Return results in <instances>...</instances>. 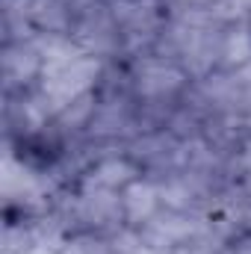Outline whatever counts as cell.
<instances>
[{
	"label": "cell",
	"instance_id": "1",
	"mask_svg": "<svg viewBox=\"0 0 251 254\" xmlns=\"http://www.w3.org/2000/svg\"><path fill=\"white\" fill-rule=\"evenodd\" d=\"M192 77L184 65L160 51H148L142 57H133L127 71V92L136 98V104H157L172 107L189 89Z\"/></svg>",
	"mask_w": 251,
	"mask_h": 254
},
{
	"label": "cell",
	"instance_id": "2",
	"mask_svg": "<svg viewBox=\"0 0 251 254\" xmlns=\"http://www.w3.org/2000/svg\"><path fill=\"white\" fill-rule=\"evenodd\" d=\"M71 39L92 57H116L122 54V30L119 24L113 21L110 9H107V0L98 3L95 9L83 12L74 18V30H71Z\"/></svg>",
	"mask_w": 251,
	"mask_h": 254
},
{
	"label": "cell",
	"instance_id": "3",
	"mask_svg": "<svg viewBox=\"0 0 251 254\" xmlns=\"http://www.w3.org/2000/svg\"><path fill=\"white\" fill-rule=\"evenodd\" d=\"M42 68H45V57H42L36 39L3 45V51H0L3 95H15V92H27L33 86H39Z\"/></svg>",
	"mask_w": 251,
	"mask_h": 254
},
{
	"label": "cell",
	"instance_id": "4",
	"mask_svg": "<svg viewBox=\"0 0 251 254\" xmlns=\"http://www.w3.org/2000/svg\"><path fill=\"white\" fill-rule=\"evenodd\" d=\"M122 207H125V225L130 231L145 228L163 210V198H160L157 181L151 175H142L133 184H127L122 190Z\"/></svg>",
	"mask_w": 251,
	"mask_h": 254
},
{
	"label": "cell",
	"instance_id": "5",
	"mask_svg": "<svg viewBox=\"0 0 251 254\" xmlns=\"http://www.w3.org/2000/svg\"><path fill=\"white\" fill-rule=\"evenodd\" d=\"M145 172H142V166L127 154H104V157H98L80 178H86V181H92V184H98V187H107V190H116L122 192L127 184H133L136 178H142Z\"/></svg>",
	"mask_w": 251,
	"mask_h": 254
},
{
	"label": "cell",
	"instance_id": "6",
	"mask_svg": "<svg viewBox=\"0 0 251 254\" xmlns=\"http://www.w3.org/2000/svg\"><path fill=\"white\" fill-rule=\"evenodd\" d=\"M24 15L30 18L33 30L39 36H71L74 30V12L65 0H21Z\"/></svg>",
	"mask_w": 251,
	"mask_h": 254
},
{
	"label": "cell",
	"instance_id": "7",
	"mask_svg": "<svg viewBox=\"0 0 251 254\" xmlns=\"http://www.w3.org/2000/svg\"><path fill=\"white\" fill-rule=\"evenodd\" d=\"M251 63V24L246 21H231L222 27L219 36V71H240Z\"/></svg>",
	"mask_w": 251,
	"mask_h": 254
},
{
	"label": "cell",
	"instance_id": "8",
	"mask_svg": "<svg viewBox=\"0 0 251 254\" xmlns=\"http://www.w3.org/2000/svg\"><path fill=\"white\" fill-rule=\"evenodd\" d=\"M222 249H225V243H222L210 228H204V231L192 234L189 240L178 243L169 254H222Z\"/></svg>",
	"mask_w": 251,
	"mask_h": 254
},
{
	"label": "cell",
	"instance_id": "9",
	"mask_svg": "<svg viewBox=\"0 0 251 254\" xmlns=\"http://www.w3.org/2000/svg\"><path fill=\"white\" fill-rule=\"evenodd\" d=\"M234 163L240 166V175L251 169V130L243 136V142H240V148H237V154H234Z\"/></svg>",
	"mask_w": 251,
	"mask_h": 254
},
{
	"label": "cell",
	"instance_id": "10",
	"mask_svg": "<svg viewBox=\"0 0 251 254\" xmlns=\"http://www.w3.org/2000/svg\"><path fill=\"white\" fill-rule=\"evenodd\" d=\"M228 246H231V249H234L237 254H251V231L240 234V237H237L234 243H228Z\"/></svg>",
	"mask_w": 251,
	"mask_h": 254
},
{
	"label": "cell",
	"instance_id": "11",
	"mask_svg": "<svg viewBox=\"0 0 251 254\" xmlns=\"http://www.w3.org/2000/svg\"><path fill=\"white\" fill-rule=\"evenodd\" d=\"M219 0H172V6H195V9H210Z\"/></svg>",
	"mask_w": 251,
	"mask_h": 254
},
{
	"label": "cell",
	"instance_id": "12",
	"mask_svg": "<svg viewBox=\"0 0 251 254\" xmlns=\"http://www.w3.org/2000/svg\"><path fill=\"white\" fill-rule=\"evenodd\" d=\"M240 187L246 190V195H251V169H249V172H243V175H240Z\"/></svg>",
	"mask_w": 251,
	"mask_h": 254
},
{
	"label": "cell",
	"instance_id": "13",
	"mask_svg": "<svg viewBox=\"0 0 251 254\" xmlns=\"http://www.w3.org/2000/svg\"><path fill=\"white\" fill-rule=\"evenodd\" d=\"M222 254H237V252H234L231 246H225V249H222Z\"/></svg>",
	"mask_w": 251,
	"mask_h": 254
}]
</instances>
